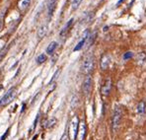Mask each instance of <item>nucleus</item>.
Listing matches in <instances>:
<instances>
[{
	"mask_svg": "<svg viewBox=\"0 0 146 140\" xmlns=\"http://www.w3.org/2000/svg\"><path fill=\"white\" fill-rule=\"evenodd\" d=\"M31 0H20L18 2V8L21 12H24L28 9V7L30 6Z\"/></svg>",
	"mask_w": 146,
	"mask_h": 140,
	"instance_id": "nucleus-11",
	"label": "nucleus"
},
{
	"mask_svg": "<svg viewBox=\"0 0 146 140\" xmlns=\"http://www.w3.org/2000/svg\"><path fill=\"white\" fill-rule=\"evenodd\" d=\"M48 26L46 25H44L42 26V27H40V29L38 30V38H42L44 36L46 35V33H48Z\"/></svg>",
	"mask_w": 146,
	"mask_h": 140,
	"instance_id": "nucleus-13",
	"label": "nucleus"
},
{
	"mask_svg": "<svg viewBox=\"0 0 146 140\" xmlns=\"http://www.w3.org/2000/svg\"><path fill=\"white\" fill-rule=\"evenodd\" d=\"M72 23H73V19H70V20L66 23V25L64 26V28L61 30V32H60V36H65L66 35H67V33H68V31H69L70 27H71Z\"/></svg>",
	"mask_w": 146,
	"mask_h": 140,
	"instance_id": "nucleus-12",
	"label": "nucleus"
},
{
	"mask_svg": "<svg viewBox=\"0 0 146 140\" xmlns=\"http://www.w3.org/2000/svg\"><path fill=\"white\" fill-rule=\"evenodd\" d=\"M10 46H11V44H6L5 46L3 47V48L0 50V58H3L4 56H5V54L8 52V50H9Z\"/></svg>",
	"mask_w": 146,
	"mask_h": 140,
	"instance_id": "nucleus-17",
	"label": "nucleus"
},
{
	"mask_svg": "<svg viewBox=\"0 0 146 140\" xmlns=\"http://www.w3.org/2000/svg\"><path fill=\"white\" fill-rule=\"evenodd\" d=\"M83 0H73L72 1V10H76L77 8L79 7V5L81 4V2H82Z\"/></svg>",
	"mask_w": 146,
	"mask_h": 140,
	"instance_id": "nucleus-19",
	"label": "nucleus"
},
{
	"mask_svg": "<svg viewBox=\"0 0 146 140\" xmlns=\"http://www.w3.org/2000/svg\"><path fill=\"white\" fill-rule=\"evenodd\" d=\"M122 1H124V0H119V3H121Z\"/></svg>",
	"mask_w": 146,
	"mask_h": 140,
	"instance_id": "nucleus-24",
	"label": "nucleus"
},
{
	"mask_svg": "<svg viewBox=\"0 0 146 140\" xmlns=\"http://www.w3.org/2000/svg\"><path fill=\"white\" fill-rule=\"evenodd\" d=\"M57 47V42H51L46 47V53L48 54H52L53 51L55 50V48Z\"/></svg>",
	"mask_w": 146,
	"mask_h": 140,
	"instance_id": "nucleus-15",
	"label": "nucleus"
},
{
	"mask_svg": "<svg viewBox=\"0 0 146 140\" xmlns=\"http://www.w3.org/2000/svg\"><path fill=\"white\" fill-rule=\"evenodd\" d=\"M56 118L54 117H51V118H48V119H44L42 121V127L48 129V128H51L52 126H54L56 124Z\"/></svg>",
	"mask_w": 146,
	"mask_h": 140,
	"instance_id": "nucleus-9",
	"label": "nucleus"
},
{
	"mask_svg": "<svg viewBox=\"0 0 146 140\" xmlns=\"http://www.w3.org/2000/svg\"><path fill=\"white\" fill-rule=\"evenodd\" d=\"M59 72H60V71H59V70H57V71H56V72H55V74H54V75H53V78H52V79H51L50 83H52V82H53V81H54V80H55V79H56V78H57V75H58V74H59Z\"/></svg>",
	"mask_w": 146,
	"mask_h": 140,
	"instance_id": "nucleus-21",
	"label": "nucleus"
},
{
	"mask_svg": "<svg viewBox=\"0 0 146 140\" xmlns=\"http://www.w3.org/2000/svg\"><path fill=\"white\" fill-rule=\"evenodd\" d=\"M7 135H8V130L6 131V132H5V134H4L3 136L1 137V140H4V139H5V138H6V136H7Z\"/></svg>",
	"mask_w": 146,
	"mask_h": 140,
	"instance_id": "nucleus-23",
	"label": "nucleus"
},
{
	"mask_svg": "<svg viewBox=\"0 0 146 140\" xmlns=\"http://www.w3.org/2000/svg\"><path fill=\"white\" fill-rule=\"evenodd\" d=\"M94 66H95V57L93 54L89 53L88 55H86L82 64V71L83 73L86 75H90V73L93 71Z\"/></svg>",
	"mask_w": 146,
	"mask_h": 140,
	"instance_id": "nucleus-1",
	"label": "nucleus"
},
{
	"mask_svg": "<svg viewBox=\"0 0 146 140\" xmlns=\"http://www.w3.org/2000/svg\"><path fill=\"white\" fill-rule=\"evenodd\" d=\"M132 56H133V53H132L131 51H126V52L124 53L123 56H122V57H123V59H124V60H127V59H130V58H131Z\"/></svg>",
	"mask_w": 146,
	"mask_h": 140,
	"instance_id": "nucleus-20",
	"label": "nucleus"
},
{
	"mask_svg": "<svg viewBox=\"0 0 146 140\" xmlns=\"http://www.w3.org/2000/svg\"><path fill=\"white\" fill-rule=\"evenodd\" d=\"M86 133H87V127H86V123L84 120H81L79 123L78 133H77L76 140H85Z\"/></svg>",
	"mask_w": 146,
	"mask_h": 140,
	"instance_id": "nucleus-6",
	"label": "nucleus"
},
{
	"mask_svg": "<svg viewBox=\"0 0 146 140\" xmlns=\"http://www.w3.org/2000/svg\"><path fill=\"white\" fill-rule=\"evenodd\" d=\"M145 109H146V105H145V103L143 102V101H141V102L139 103L138 105H137V109H136V111H137V113H138L139 115H143V113H145Z\"/></svg>",
	"mask_w": 146,
	"mask_h": 140,
	"instance_id": "nucleus-16",
	"label": "nucleus"
},
{
	"mask_svg": "<svg viewBox=\"0 0 146 140\" xmlns=\"http://www.w3.org/2000/svg\"><path fill=\"white\" fill-rule=\"evenodd\" d=\"M46 60V54H40L38 57H36V63L38 64H42V63H44V61Z\"/></svg>",
	"mask_w": 146,
	"mask_h": 140,
	"instance_id": "nucleus-18",
	"label": "nucleus"
},
{
	"mask_svg": "<svg viewBox=\"0 0 146 140\" xmlns=\"http://www.w3.org/2000/svg\"><path fill=\"white\" fill-rule=\"evenodd\" d=\"M110 61H111V58H110V55L105 53V54L102 55L101 57V61H100V67L102 70H106L107 68L109 67L110 65Z\"/></svg>",
	"mask_w": 146,
	"mask_h": 140,
	"instance_id": "nucleus-8",
	"label": "nucleus"
},
{
	"mask_svg": "<svg viewBox=\"0 0 146 140\" xmlns=\"http://www.w3.org/2000/svg\"><path fill=\"white\" fill-rule=\"evenodd\" d=\"M17 94V90L16 88H11V89L8 90V92L2 97V99L0 100V107H5V105H9L15 99Z\"/></svg>",
	"mask_w": 146,
	"mask_h": 140,
	"instance_id": "nucleus-3",
	"label": "nucleus"
},
{
	"mask_svg": "<svg viewBox=\"0 0 146 140\" xmlns=\"http://www.w3.org/2000/svg\"><path fill=\"white\" fill-rule=\"evenodd\" d=\"M92 77L90 75H86L84 81H83V85H82V90H83V93H84L86 96L90 94L92 90Z\"/></svg>",
	"mask_w": 146,
	"mask_h": 140,
	"instance_id": "nucleus-5",
	"label": "nucleus"
},
{
	"mask_svg": "<svg viewBox=\"0 0 146 140\" xmlns=\"http://www.w3.org/2000/svg\"><path fill=\"white\" fill-rule=\"evenodd\" d=\"M111 78H108L105 80L104 85L102 86V89H101V93L103 96H109L111 93Z\"/></svg>",
	"mask_w": 146,
	"mask_h": 140,
	"instance_id": "nucleus-7",
	"label": "nucleus"
},
{
	"mask_svg": "<svg viewBox=\"0 0 146 140\" xmlns=\"http://www.w3.org/2000/svg\"><path fill=\"white\" fill-rule=\"evenodd\" d=\"M122 117V111L119 107H113V115H111V129L113 131H115L117 128L119 127V123L121 121Z\"/></svg>",
	"mask_w": 146,
	"mask_h": 140,
	"instance_id": "nucleus-2",
	"label": "nucleus"
},
{
	"mask_svg": "<svg viewBox=\"0 0 146 140\" xmlns=\"http://www.w3.org/2000/svg\"><path fill=\"white\" fill-rule=\"evenodd\" d=\"M79 118L77 115H75L74 117L72 118L71 122H70L69 125V137L71 140H76L77 137V133H78V128H79Z\"/></svg>",
	"mask_w": 146,
	"mask_h": 140,
	"instance_id": "nucleus-4",
	"label": "nucleus"
},
{
	"mask_svg": "<svg viewBox=\"0 0 146 140\" xmlns=\"http://www.w3.org/2000/svg\"><path fill=\"white\" fill-rule=\"evenodd\" d=\"M96 36H97V33H92V34H89V36H88V38H86V46L89 47L90 46H92V44L94 42V40H95L96 38Z\"/></svg>",
	"mask_w": 146,
	"mask_h": 140,
	"instance_id": "nucleus-14",
	"label": "nucleus"
},
{
	"mask_svg": "<svg viewBox=\"0 0 146 140\" xmlns=\"http://www.w3.org/2000/svg\"><path fill=\"white\" fill-rule=\"evenodd\" d=\"M60 140H68V135H67V133H64V134L62 135V137L60 138Z\"/></svg>",
	"mask_w": 146,
	"mask_h": 140,
	"instance_id": "nucleus-22",
	"label": "nucleus"
},
{
	"mask_svg": "<svg viewBox=\"0 0 146 140\" xmlns=\"http://www.w3.org/2000/svg\"><path fill=\"white\" fill-rule=\"evenodd\" d=\"M57 0H48V17L50 18L53 14V11L55 9V5H56Z\"/></svg>",
	"mask_w": 146,
	"mask_h": 140,
	"instance_id": "nucleus-10",
	"label": "nucleus"
}]
</instances>
